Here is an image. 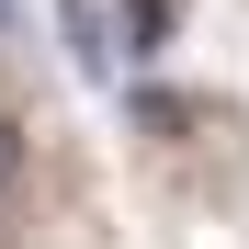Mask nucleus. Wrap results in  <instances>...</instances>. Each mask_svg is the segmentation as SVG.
<instances>
[{
  "mask_svg": "<svg viewBox=\"0 0 249 249\" xmlns=\"http://www.w3.org/2000/svg\"><path fill=\"white\" fill-rule=\"evenodd\" d=\"M57 34H68V68H79V79H113L124 46H113V23L91 12V0H57Z\"/></svg>",
  "mask_w": 249,
  "mask_h": 249,
  "instance_id": "obj_1",
  "label": "nucleus"
},
{
  "mask_svg": "<svg viewBox=\"0 0 249 249\" xmlns=\"http://www.w3.org/2000/svg\"><path fill=\"white\" fill-rule=\"evenodd\" d=\"M170 34H181V0H124L113 12V46L124 57H170Z\"/></svg>",
  "mask_w": 249,
  "mask_h": 249,
  "instance_id": "obj_2",
  "label": "nucleus"
},
{
  "mask_svg": "<svg viewBox=\"0 0 249 249\" xmlns=\"http://www.w3.org/2000/svg\"><path fill=\"white\" fill-rule=\"evenodd\" d=\"M12 181H23V124L0 113V204H12Z\"/></svg>",
  "mask_w": 249,
  "mask_h": 249,
  "instance_id": "obj_3",
  "label": "nucleus"
},
{
  "mask_svg": "<svg viewBox=\"0 0 249 249\" xmlns=\"http://www.w3.org/2000/svg\"><path fill=\"white\" fill-rule=\"evenodd\" d=\"M0 23H12V0H0Z\"/></svg>",
  "mask_w": 249,
  "mask_h": 249,
  "instance_id": "obj_4",
  "label": "nucleus"
}]
</instances>
